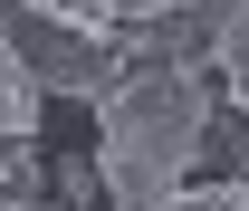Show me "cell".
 <instances>
[{
  "mask_svg": "<svg viewBox=\"0 0 249 211\" xmlns=\"http://www.w3.org/2000/svg\"><path fill=\"white\" fill-rule=\"evenodd\" d=\"M211 77L201 67H134L106 106H96V163H106V211H154L182 192L201 163V125H211Z\"/></svg>",
  "mask_w": 249,
  "mask_h": 211,
  "instance_id": "obj_1",
  "label": "cell"
},
{
  "mask_svg": "<svg viewBox=\"0 0 249 211\" xmlns=\"http://www.w3.org/2000/svg\"><path fill=\"white\" fill-rule=\"evenodd\" d=\"M0 58L29 67L48 96H77V106H106L124 87L115 58H106V29H77L58 10H29V0H0Z\"/></svg>",
  "mask_w": 249,
  "mask_h": 211,
  "instance_id": "obj_2",
  "label": "cell"
},
{
  "mask_svg": "<svg viewBox=\"0 0 249 211\" xmlns=\"http://www.w3.org/2000/svg\"><path fill=\"white\" fill-rule=\"evenodd\" d=\"M48 106H58V96L38 87L29 67H10V58H0V144H38V125H48Z\"/></svg>",
  "mask_w": 249,
  "mask_h": 211,
  "instance_id": "obj_3",
  "label": "cell"
},
{
  "mask_svg": "<svg viewBox=\"0 0 249 211\" xmlns=\"http://www.w3.org/2000/svg\"><path fill=\"white\" fill-rule=\"evenodd\" d=\"M201 173H220V182L249 173V106H211V125H201Z\"/></svg>",
  "mask_w": 249,
  "mask_h": 211,
  "instance_id": "obj_4",
  "label": "cell"
},
{
  "mask_svg": "<svg viewBox=\"0 0 249 211\" xmlns=\"http://www.w3.org/2000/svg\"><path fill=\"white\" fill-rule=\"evenodd\" d=\"M48 202L58 211H96L106 202V163H96V153H58V163H48Z\"/></svg>",
  "mask_w": 249,
  "mask_h": 211,
  "instance_id": "obj_5",
  "label": "cell"
},
{
  "mask_svg": "<svg viewBox=\"0 0 249 211\" xmlns=\"http://www.w3.org/2000/svg\"><path fill=\"white\" fill-rule=\"evenodd\" d=\"M19 202H48V163H38V144H0V211Z\"/></svg>",
  "mask_w": 249,
  "mask_h": 211,
  "instance_id": "obj_6",
  "label": "cell"
},
{
  "mask_svg": "<svg viewBox=\"0 0 249 211\" xmlns=\"http://www.w3.org/2000/svg\"><path fill=\"white\" fill-rule=\"evenodd\" d=\"M154 211H249V182H220V173H201V182H182V192H163Z\"/></svg>",
  "mask_w": 249,
  "mask_h": 211,
  "instance_id": "obj_7",
  "label": "cell"
},
{
  "mask_svg": "<svg viewBox=\"0 0 249 211\" xmlns=\"http://www.w3.org/2000/svg\"><path fill=\"white\" fill-rule=\"evenodd\" d=\"M29 10H58L77 29H115V0H29Z\"/></svg>",
  "mask_w": 249,
  "mask_h": 211,
  "instance_id": "obj_8",
  "label": "cell"
},
{
  "mask_svg": "<svg viewBox=\"0 0 249 211\" xmlns=\"http://www.w3.org/2000/svg\"><path fill=\"white\" fill-rule=\"evenodd\" d=\"M163 10H240V0H115V19H163Z\"/></svg>",
  "mask_w": 249,
  "mask_h": 211,
  "instance_id": "obj_9",
  "label": "cell"
},
{
  "mask_svg": "<svg viewBox=\"0 0 249 211\" xmlns=\"http://www.w3.org/2000/svg\"><path fill=\"white\" fill-rule=\"evenodd\" d=\"M19 211H58V202H19Z\"/></svg>",
  "mask_w": 249,
  "mask_h": 211,
  "instance_id": "obj_10",
  "label": "cell"
}]
</instances>
